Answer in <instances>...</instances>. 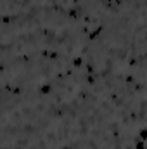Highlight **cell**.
I'll list each match as a JSON object with an SVG mask.
<instances>
[{
	"label": "cell",
	"mask_w": 147,
	"mask_h": 149,
	"mask_svg": "<svg viewBox=\"0 0 147 149\" xmlns=\"http://www.w3.org/2000/svg\"><path fill=\"white\" fill-rule=\"evenodd\" d=\"M16 149H19V148H16Z\"/></svg>",
	"instance_id": "obj_7"
},
{
	"label": "cell",
	"mask_w": 147,
	"mask_h": 149,
	"mask_svg": "<svg viewBox=\"0 0 147 149\" xmlns=\"http://www.w3.org/2000/svg\"><path fill=\"white\" fill-rule=\"evenodd\" d=\"M38 92H40L42 95H47V94L52 92V85H50V83H43V85L38 87Z\"/></svg>",
	"instance_id": "obj_1"
},
{
	"label": "cell",
	"mask_w": 147,
	"mask_h": 149,
	"mask_svg": "<svg viewBox=\"0 0 147 149\" xmlns=\"http://www.w3.org/2000/svg\"><path fill=\"white\" fill-rule=\"evenodd\" d=\"M62 149H71V148H69V146H64V148H62Z\"/></svg>",
	"instance_id": "obj_6"
},
{
	"label": "cell",
	"mask_w": 147,
	"mask_h": 149,
	"mask_svg": "<svg viewBox=\"0 0 147 149\" xmlns=\"http://www.w3.org/2000/svg\"><path fill=\"white\" fill-rule=\"evenodd\" d=\"M101 31H102V26H97V28H95V30H94V31H92V33L88 35V38H90V40H94V38L97 37V35H99Z\"/></svg>",
	"instance_id": "obj_2"
},
{
	"label": "cell",
	"mask_w": 147,
	"mask_h": 149,
	"mask_svg": "<svg viewBox=\"0 0 147 149\" xmlns=\"http://www.w3.org/2000/svg\"><path fill=\"white\" fill-rule=\"evenodd\" d=\"M135 149H146V141L139 139V141L135 142Z\"/></svg>",
	"instance_id": "obj_5"
},
{
	"label": "cell",
	"mask_w": 147,
	"mask_h": 149,
	"mask_svg": "<svg viewBox=\"0 0 147 149\" xmlns=\"http://www.w3.org/2000/svg\"><path fill=\"white\" fill-rule=\"evenodd\" d=\"M73 66L81 68V66H83V57H74V59H73Z\"/></svg>",
	"instance_id": "obj_3"
},
{
	"label": "cell",
	"mask_w": 147,
	"mask_h": 149,
	"mask_svg": "<svg viewBox=\"0 0 147 149\" xmlns=\"http://www.w3.org/2000/svg\"><path fill=\"white\" fill-rule=\"evenodd\" d=\"M139 139L147 141V128H140V130H139Z\"/></svg>",
	"instance_id": "obj_4"
}]
</instances>
